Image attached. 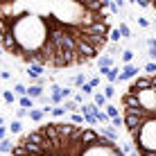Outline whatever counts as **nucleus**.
Listing matches in <instances>:
<instances>
[{"instance_id":"f3484780","label":"nucleus","mask_w":156,"mask_h":156,"mask_svg":"<svg viewBox=\"0 0 156 156\" xmlns=\"http://www.w3.org/2000/svg\"><path fill=\"white\" fill-rule=\"evenodd\" d=\"M14 93H16V95H20V98H25V95H27V86H23V84H14Z\"/></svg>"},{"instance_id":"dca6fc26","label":"nucleus","mask_w":156,"mask_h":156,"mask_svg":"<svg viewBox=\"0 0 156 156\" xmlns=\"http://www.w3.org/2000/svg\"><path fill=\"white\" fill-rule=\"evenodd\" d=\"M7 129H9L12 133H20V131H23V122H20V120H14V122H12V125H9Z\"/></svg>"},{"instance_id":"b1692460","label":"nucleus","mask_w":156,"mask_h":156,"mask_svg":"<svg viewBox=\"0 0 156 156\" xmlns=\"http://www.w3.org/2000/svg\"><path fill=\"white\" fill-rule=\"evenodd\" d=\"M88 84L93 86V88H98V86H100V77H93V79H88Z\"/></svg>"},{"instance_id":"1a4fd4ad","label":"nucleus","mask_w":156,"mask_h":156,"mask_svg":"<svg viewBox=\"0 0 156 156\" xmlns=\"http://www.w3.org/2000/svg\"><path fill=\"white\" fill-rule=\"evenodd\" d=\"M43 118H45L43 109H32V111H30V120H34V122H39V125H43Z\"/></svg>"},{"instance_id":"412c9836","label":"nucleus","mask_w":156,"mask_h":156,"mask_svg":"<svg viewBox=\"0 0 156 156\" xmlns=\"http://www.w3.org/2000/svg\"><path fill=\"white\" fill-rule=\"evenodd\" d=\"M82 90H84V95H95V88H93V86H90L88 82L82 86Z\"/></svg>"},{"instance_id":"9d476101","label":"nucleus","mask_w":156,"mask_h":156,"mask_svg":"<svg viewBox=\"0 0 156 156\" xmlns=\"http://www.w3.org/2000/svg\"><path fill=\"white\" fill-rule=\"evenodd\" d=\"M12 149H14V143L12 140H9V138H5V140H0V152H2V154H12Z\"/></svg>"},{"instance_id":"a211bd4d","label":"nucleus","mask_w":156,"mask_h":156,"mask_svg":"<svg viewBox=\"0 0 156 156\" xmlns=\"http://www.w3.org/2000/svg\"><path fill=\"white\" fill-rule=\"evenodd\" d=\"M2 98H5V102H7V104H14V102H16V95L12 93V90H5Z\"/></svg>"},{"instance_id":"2eb2a0df","label":"nucleus","mask_w":156,"mask_h":156,"mask_svg":"<svg viewBox=\"0 0 156 156\" xmlns=\"http://www.w3.org/2000/svg\"><path fill=\"white\" fill-rule=\"evenodd\" d=\"M118 32H120V36H122V39H131V30H129L125 23H120V25H118Z\"/></svg>"},{"instance_id":"4468645a","label":"nucleus","mask_w":156,"mask_h":156,"mask_svg":"<svg viewBox=\"0 0 156 156\" xmlns=\"http://www.w3.org/2000/svg\"><path fill=\"white\" fill-rule=\"evenodd\" d=\"M115 93H118V90H115V86H113V84H109V86L104 88V98L109 100V102H111V100H115Z\"/></svg>"},{"instance_id":"20e7f679","label":"nucleus","mask_w":156,"mask_h":156,"mask_svg":"<svg viewBox=\"0 0 156 156\" xmlns=\"http://www.w3.org/2000/svg\"><path fill=\"white\" fill-rule=\"evenodd\" d=\"M27 98L30 100H41L43 98V86H39V84L27 86Z\"/></svg>"},{"instance_id":"0eeeda50","label":"nucleus","mask_w":156,"mask_h":156,"mask_svg":"<svg viewBox=\"0 0 156 156\" xmlns=\"http://www.w3.org/2000/svg\"><path fill=\"white\" fill-rule=\"evenodd\" d=\"M104 113L111 118V120H113V118H120L122 113H120V109H118V106L113 104V102H109V104H106V109H104Z\"/></svg>"},{"instance_id":"cd10ccee","label":"nucleus","mask_w":156,"mask_h":156,"mask_svg":"<svg viewBox=\"0 0 156 156\" xmlns=\"http://www.w3.org/2000/svg\"><path fill=\"white\" fill-rule=\"evenodd\" d=\"M154 39H156V36H154Z\"/></svg>"},{"instance_id":"7ed1b4c3","label":"nucleus","mask_w":156,"mask_h":156,"mask_svg":"<svg viewBox=\"0 0 156 156\" xmlns=\"http://www.w3.org/2000/svg\"><path fill=\"white\" fill-rule=\"evenodd\" d=\"M138 73H140V66H136V63H129V66H122L120 70V77H118V82H127V79H136Z\"/></svg>"},{"instance_id":"a878e982","label":"nucleus","mask_w":156,"mask_h":156,"mask_svg":"<svg viewBox=\"0 0 156 156\" xmlns=\"http://www.w3.org/2000/svg\"><path fill=\"white\" fill-rule=\"evenodd\" d=\"M149 9H154V12H156V2H152V5H149Z\"/></svg>"},{"instance_id":"9b49d317","label":"nucleus","mask_w":156,"mask_h":156,"mask_svg":"<svg viewBox=\"0 0 156 156\" xmlns=\"http://www.w3.org/2000/svg\"><path fill=\"white\" fill-rule=\"evenodd\" d=\"M18 104H20V109H25V111H32V109H34V100H30L27 95H25V98H20Z\"/></svg>"},{"instance_id":"bb28decb","label":"nucleus","mask_w":156,"mask_h":156,"mask_svg":"<svg viewBox=\"0 0 156 156\" xmlns=\"http://www.w3.org/2000/svg\"><path fill=\"white\" fill-rule=\"evenodd\" d=\"M154 25H156V18H154Z\"/></svg>"},{"instance_id":"5701e85b","label":"nucleus","mask_w":156,"mask_h":156,"mask_svg":"<svg viewBox=\"0 0 156 156\" xmlns=\"http://www.w3.org/2000/svg\"><path fill=\"white\" fill-rule=\"evenodd\" d=\"M138 20V25H140V27H149V20L147 18H136Z\"/></svg>"},{"instance_id":"6e6552de","label":"nucleus","mask_w":156,"mask_h":156,"mask_svg":"<svg viewBox=\"0 0 156 156\" xmlns=\"http://www.w3.org/2000/svg\"><path fill=\"white\" fill-rule=\"evenodd\" d=\"M93 104L98 106V109H106V104H109V100L104 98V93H95V95H93Z\"/></svg>"},{"instance_id":"393cba45","label":"nucleus","mask_w":156,"mask_h":156,"mask_svg":"<svg viewBox=\"0 0 156 156\" xmlns=\"http://www.w3.org/2000/svg\"><path fill=\"white\" fill-rule=\"evenodd\" d=\"M7 131H9L7 127H0V140H5V138H7Z\"/></svg>"},{"instance_id":"f257e3e1","label":"nucleus","mask_w":156,"mask_h":156,"mask_svg":"<svg viewBox=\"0 0 156 156\" xmlns=\"http://www.w3.org/2000/svg\"><path fill=\"white\" fill-rule=\"evenodd\" d=\"M122 9L98 2H0V50L25 66H86L109 45L111 18Z\"/></svg>"},{"instance_id":"4be33fe9","label":"nucleus","mask_w":156,"mask_h":156,"mask_svg":"<svg viewBox=\"0 0 156 156\" xmlns=\"http://www.w3.org/2000/svg\"><path fill=\"white\" fill-rule=\"evenodd\" d=\"M25 115H30V111H25V109H16V118H25Z\"/></svg>"},{"instance_id":"6ab92c4d","label":"nucleus","mask_w":156,"mask_h":156,"mask_svg":"<svg viewBox=\"0 0 156 156\" xmlns=\"http://www.w3.org/2000/svg\"><path fill=\"white\" fill-rule=\"evenodd\" d=\"M154 73H156V63L154 61L145 63V75H154Z\"/></svg>"},{"instance_id":"39448f33","label":"nucleus","mask_w":156,"mask_h":156,"mask_svg":"<svg viewBox=\"0 0 156 156\" xmlns=\"http://www.w3.org/2000/svg\"><path fill=\"white\" fill-rule=\"evenodd\" d=\"M43 70H45V68L43 66H27V77L30 79H41V75H43Z\"/></svg>"},{"instance_id":"ddd939ff","label":"nucleus","mask_w":156,"mask_h":156,"mask_svg":"<svg viewBox=\"0 0 156 156\" xmlns=\"http://www.w3.org/2000/svg\"><path fill=\"white\" fill-rule=\"evenodd\" d=\"M50 115L59 120V118H63V115H66V109H63V106H50Z\"/></svg>"},{"instance_id":"aec40b11","label":"nucleus","mask_w":156,"mask_h":156,"mask_svg":"<svg viewBox=\"0 0 156 156\" xmlns=\"http://www.w3.org/2000/svg\"><path fill=\"white\" fill-rule=\"evenodd\" d=\"M73 84H75V86H79V88H82V86L86 84V77H84V75H77V77L73 79Z\"/></svg>"},{"instance_id":"f03ea898","label":"nucleus","mask_w":156,"mask_h":156,"mask_svg":"<svg viewBox=\"0 0 156 156\" xmlns=\"http://www.w3.org/2000/svg\"><path fill=\"white\" fill-rule=\"evenodd\" d=\"M125 131L138 156H156V73L138 75L120 98Z\"/></svg>"},{"instance_id":"423d86ee","label":"nucleus","mask_w":156,"mask_h":156,"mask_svg":"<svg viewBox=\"0 0 156 156\" xmlns=\"http://www.w3.org/2000/svg\"><path fill=\"white\" fill-rule=\"evenodd\" d=\"M106 79H109L111 84H118V77H120V66H113V68H109L106 70V75H104Z\"/></svg>"},{"instance_id":"f8f14e48","label":"nucleus","mask_w":156,"mask_h":156,"mask_svg":"<svg viewBox=\"0 0 156 156\" xmlns=\"http://www.w3.org/2000/svg\"><path fill=\"white\" fill-rule=\"evenodd\" d=\"M133 57H136L133 50H122V66H129V63L133 61Z\"/></svg>"}]
</instances>
